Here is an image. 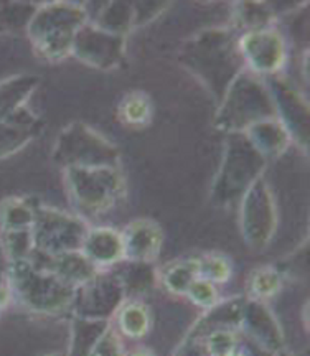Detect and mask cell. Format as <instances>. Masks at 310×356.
I'll return each instance as SVG.
<instances>
[{
  "mask_svg": "<svg viewBox=\"0 0 310 356\" xmlns=\"http://www.w3.org/2000/svg\"><path fill=\"white\" fill-rule=\"evenodd\" d=\"M179 58L180 63L192 71L218 99L246 68L238 48V38L228 29H210L195 35Z\"/></svg>",
  "mask_w": 310,
  "mask_h": 356,
  "instance_id": "1",
  "label": "cell"
},
{
  "mask_svg": "<svg viewBox=\"0 0 310 356\" xmlns=\"http://www.w3.org/2000/svg\"><path fill=\"white\" fill-rule=\"evenodd\" d=\"M88 24V10L78 3L51 2L37 8L28 22V37L42 60L56 63L72 55L78 30Z\"/></svg>",
  "mask_w": 310,
  "mask_h": 356,
  "instance_id": "2",
  "label": "cell"
},
{
  "mask_svg": "<svg viewBox=\"0 0 310 356\" xmlns=\"http://www.w3.org/2000/svg\"><path fill=\"white\" fill-rule=\"evenodd\" d=\"M268 119H276V108L268 84L245 68L220 99L215 126L229 134H243Z\"/></svg>",
  "mask_w": 310,
  "mask_h": 356,
  "instance_id": "3",
  "label": "cell"
},
{
  "mask_svg": "<svg viewBox=\"0 0 310 356\" xmlns=\"http://www.w3.org/2000/svg\"><path fill=\"white\" fill-rule=\"evenodd\" d=\"M8 289L25 309L43 315H55L70 309L76 291L32 259L10 262Z\"/></svg>",
  "mask_w": 310,
  "mask_h": 356,
  "instance_id": "4",
  "label": "cell"
},
{
  "mask_svg": "<svg viewBox=\"0 0 310 356\" xmlns=\"http://www.w3.org/2000/svg\"><path fill=\"white\" fill-rule=\"evenodd\" d=\"M63 175L70 200L84 216L104 215L126 193L119 167H72L65 168Z\"/></svg>",
  "mask_w": 310,
  "mask_h": 356,
  "instance_id": "5",
  "label": "cell"
},
{
  "mask_svg": "<svg viewBox=\"0 0 310 356\" xmlns=\"http://www.w3.org/2000/svg\"><path fill=\"white\" fill-rule=\"evenodd\" d=\"M264 165L266 159L252 149L243 134H231L211 190L215 202L228 204L243 198L246 190L261 177Z\"/></svg>",
  "mask_w": 310,
  "mask_h": 356,
  "instance_id": "6",
  "label": "cell"
},
{
  "mask_svg": "<svg viewBox=\"0 0 310 356\" xmlns=\"http://www.w3.org/2000/svg\"><path fill=\"white\" fill-rule=\"evenodd\" d=\"M119 150L106 137L83 122H73L60 132L53 160L63 168L119 167Z\"/></svg>",
  "mask_w": 310,
  "mask_h": 356,
  "instance_id": "7",
  "label": "cell"
},
{
  "mask_svg": "<svg viewBox=\"0 0 310 356\" xmlns=\"http://www.w3.org/2000/svg\"><path fill=\"white\" fill-rule=\"evenodd\" d=\"M88 231L90 226L83 218L68 215L51 207H37L32 228L33 252L53 257L81 251Z\"/></svg>",
  "mask_w": 310,
  "mask_h": 356,
  "instance_id": "8",
  "label": "cell"
},
{
  "mask_svg": "<svg viewBox=\"0 0 310 356\" xmlns=\"http://www.w3.org/2000/svg\"><path fill=\"white\" fill-rule=\"evenodd\" d=\"M277 228V213L272 191L263 177L252 184L241 198V233L254 251L271 243Z\"/></svg>",
  "mask_w": 310,
  "mask_h": 356,
  "instance_id": "9",
  "label": "cell"
},
{
  "mask_svg": "<svg viewBox=\"0 0 310 356\" xmlns=\"http://www.w3.org/2000/svg\"><path fill=\"white\" fill-rule=\"evenodd\" d=\"M126 289L117 274L99 270L95 277L74 291L73 317L109 322L126 304Z\"/></svg>",
  "mask_w": 310,
  "mask_h": 356,
  "instance_id": "10",
  "label": "cell"
},
{
  "mask_svg": "<svg viewBox=\"0 0 310 356\" xmlns=\"http://www.w3.org/2000/svg\"><path fill=\"white\" fill-rule=\"evenodd\" d=\"M126 37L104 32L95 24H84L74 37L72 55L97 70H113L122 61Z\"/></svg>",
  "mask_w": 310,
  "mask_h": 356,
  "instance_id": "11",
  "label": "cell"
},
{
  "mask_svg": "<svg viewBox=\"0 0 310 356\" xmlns=\"http://www.w3.org/2000/svg\"><path fill=\"white\" fill-rule=\"evenodd\" d=\"M246 297H233V299L220 300L218 304L208 309L202 315L190 332L185 335L174 356H206L205 337L216 328H234L239 330V320Z\"/></svg>",
  "mask_w": 310,
  "mask_h": 356,
  "instance_id": "12",
  "label": "cell"
},
{
  "mask_svg": "<svg viewBox=\"0 0 310 356\" xmlns=\"http://www.w3.org/2000/svg\"><path fill=\"white\" fill-rule=\"evenodd\" d=\"M245 66L254 74H274L286 61V42L272 29L252 30L238 40Z\"/></svg>",
  "mask_w": 310,
  "mask_h": 356,
  "instance_id": "13",
  "label": "cell"
},
{
  "mask_svg": "<svg viewBox=\"0 0 310 356\" xmlns=\"http://www.w3.org/2000/svg\"><path fill=\"white\" fill-rule=\"evenodd\" d=\"M239 330L245 332L247 340L266 353L274 355L284 348V333L274 314L264 302L245 299L239 320Z\"/></svg>",
  "mask_w": 310,
  "mask_h": 356,
  "instance_id": "14",
  "label": "cell"
},
{
  "mask_svg": "<svg viewBox=\"0 0 310 356\" xmlns=\"http://www.w3.org/2000/svg\"><path fill=\"white\" fill-rule=\"evenodd\" d=\"M269 88L279 122L289 132L291 140L294 139L307 150L309 145V104L302 99L297 91H294L286 83L274 79Z\"/></svg>",
  "mask_w": 310,
  "mask_h": 356,
  "instance_id": "15",
  "label": "cell"
},
{
  "mask_svg": "<svg viewBox=\"0 0 310 356\" xmlns=\"http://www.w3.org/2000/svg\"><path fill=\"white\" fill-rule=\"evenodd\" d=\"M124 261L152 264L161 254L163 233L157 222L150 220H136L129 222L121 233Z\"/></svg>",
  "mask_w": 310,
  "mask_h": 356,
  "instance_id": "16",
  "label": "cell"
},
{
  "mask_svg": "<svg viewBox=\"0 0 310 356\" xmlns=\"http://www.w3.org/2000/svg\"><path fill=\"white\" fill-rule=\"evenodd\" d=\"M81 252L99 270L117 264L124 261L121 233L113 228H92L84 238Z\"/></svg>",
  "mask_w": 310,
  "mask_h": 356,
  "instance_id": "17",
  "label": "cell"
},
{
  "mask_svg": "<svg viewBox=\"0 0 310 356\" xmlns=\"http://www.w3.org/2000/svg\"><path fill=\"white\" fill-rule=\"evenodd\" d=\"M42 256V254H40ZM45 262H37L38 266L45 267V269L51 270L53 274L58 275L63 282L72 286L73 289H78L83 284H86L88 280L95 277L99 273V269L83 254L81 251H73V252H65V254L47 257L42 256Z\"/></svg>",
  "mask_w": 310,
  "mask_h": 356,
  "instance_id": "18",
  "label": "cell"
},
{
  "mask_svg": "<svg viewBox=\"0 0 310 356\" xmlns=\"http://www.w3.org/2000/svg\"><path fill=\"white\" fill-rule=\"evenodd\" d=\"M243 136L252 145V149L264 159L279 157L286 152L291 144L289 132L279 122V119H268V121L254 124L246 129Z\"/></svg>",
  "mask_w": 310,
  "mask_h": 356,
  "instance_id": "19",
  "label": "cell"
},
{
  "mask_svg": "<svg viewBox=\"0 0 310 356\" xmlns=\"http://www.w3.org/2000/svg\"><path fill=\"white\" fill-rule=\"evenodd\" d=\"M40 131L42 122L25 108L7 121L0 122V157L17 152L37 137Z\"/></svg>",
  "mask_w": 310,
  "mask_h": 356,
  "instance_id": "20",
  "label": "cell"
},
{
  "mask_svg": "<svg viewBox=\"0 0 310 356\" xmlns=\"http://www.w3.org/2000/svg\"><path fill=\"white\" fill-rule=\"evenodd\" d=\"M37 84L38 78L35 76H17L0 84V122L25 108V101L32 96Z\"/></svg>",
  "mask_w": 310,
  "mask_h": 356,
  "instance_id": "21",
  "label": "cell"
},
{
  "mask_svg": "<svg viewBox=\"0 0 310 356\" xmlns=\"http://www.w3.org/2000/svg\"><path fill=\"white\" fill-rule=\"evenodd\" d=\"M111 327L104 320H88L73 317L72 320V338L70 350L66 356H90L99 338Z\"/></svg>",
  "mask_w": 310,
  "mask_h": 356,
  "instance_id": "22",
  "label": "cell"
},
{
  "mask_svg": "<svg viewBox=\"0 0 310 356\" xmlns=\"http://www.w3.org/2000/svg\"><path fill=\"white\" fill-rule=\"evenodd\" d=\"M35 210L32 203L22 198H10L0 207V228L2 231H28L33 228Z\"/></svg>",
  "mask_w": 310,
  "mask_h": 356,
  "instance_id": "23",
  "label": "cell"
},
{
  "mask_svg": "<svg viewBox=\"0 0 310 356\" xmlns=\"http://www.w3.org/2000/svg\"><path fill=\"white\" fill-rule=\"evenodd\" d=\"M96 26L104 32L126 37L131 26H134V8L131 2H109L96 20Z\"/></svg>",
  "mask_w": 310,
  "mask_h": 356,
  "instance_id": "24",
  "label": "cell"
},
{
  "mask_svg": "<svg viewBox=\"0 0 310 356\" xmlns=\"http://www.w3.org/2000/svg\"><path fill=\"white\" fill-rule=\"evenodd\" d=\"M117 325L127 338L137 340L147 335L150 328V312L140 302H126L117 312Z\"/></svg>",
  "mask_w": 310,
  "mask_h": 356,
  "instance_id": "25",
  "label": "cell"
},
{
  "mask_svg": "<svg viewBox=\"0 0 310 356\" xmlns=\"http://www.w3.org/2000/svg\"><path fill=\"white\" fill-rule=\"evenodd\" d=\"M247 299L266 302L281 291L282 275L274 267H259L247 277Z\"/></svg>",
  "mask_w": 310,
  "mask_h": 356,
  "instance_id": "26",
  "label": "cell"
},
{
  "mask_svg": "<svg viewBox=\"0 0 310 356\" xmlns=\"http://www.w3.org/2000/svg\"><path fill=\"white\" fill-rule=\"evenodd\" d=\"M198 277V257L195 259L179 261L170 267L162 275L163 286L168 292L177 293V296H185L192 282Z\"/></svg>",
  "mask_w": 310,
  "mask_h": 356,
  "instance_id": "27",
  "label": "cell"
},
{
  "mask_svg": "<svg viewBox=\"0 0 310 356\" xmlns=\"http://www.w3.org/2000/svg\"><path fill=\"white\" fill-rule=\"evenodd\" d=\"M117 277L121 279L127 296L144 293L155 284V269L152 264H145V262L126 261V267L119 270Z\"/></svg>",
  "mask_w": 310,
  "mask_h": 356,
  "instance_id": "28",
  "label": "cell"
},
{
  "mask_svg": "<svg viewBox=\"0 0 310 356\" xmlns=\"http://www.w3.org/2000/svg\"><path fill=\"white\" fill-rule=\"evenodd\" d=\"M234 7H236L234 8L236 25L246 29V32L269 29V24L274 19V8H268L266 3L239 2Z\"/></svg>",
  "mask_w": 310,
  "mask_h": 356,
  "instance_id": "29",
  "label": "cell"
},
{
  "mask_svg": "<svg viewBox=\"0 0 310 356\" xmlns=\"http://www.w3.org/2000/svg\"><path fill=\"white\" fill-rule=\"evenodd\" d=\"M119 115L124 124L134 127H142L152 119V102L144 92H132L122 101L119 108Z\"/></svg>",
  "mask_w": 310,
  "mask_h": 356,
  "instance_id": "30",
  "label": "cell"
},
{
  "mask_svg": "<svg viewBox=\"0 0 310 356\" xmlns=\"http://www.w3.org/2000/svg\"><path fill=\"white\" fill-rule=\"evenodd\" d=\"M3 254L8 262L30 259L35 251L32 229L28 231H2L0 234Z\"/></svg>",
  "mask_w": 310,
  "mask_h": 356,
  "instance_id": "31",
  "label": "cell"
},
{
  "mask_svg": "<svg viewBox=\"0 0 310 356\" xmlns=\"http://www.w3.org/2000/svg\"><path fill=\"white\" fill-rule=\"evenodd\" d=\"M233 267L225 256L220 254H208L203 257H198V277L205 279L208 282L215 284H225L231 279Z\"/></svg>",
  "mask_w": 310,
  "mask_h": 356,
  "instance_id": "32",
  "label": "cell"
},
{
  "mask_svg": "<svg viewBox=\"0 0 310 356\" xmlns=\"http://www.w3.org/2000/svg\"><path fill=\"white\" fill-rule=\"evenodd\" d=\"M234 328H216L205 337L206 356H236L239 340Z\"/></svg>",
  "mask_w": 310,
  "mask_h": 356,
  "instance_id": "33",
  "label": "cell"
},
{
  "mask_svg": "<svg viewBox=\"0 0 310 356\" xmlns=\"http://www.w3.org/2000/svg\"><path fill=\"white\" fill-rule=\"evenodd\" d=\"M185 296H187L195 305L202 307V309L205 310L211 309V307H215L220 302L218 289H216L215 284L208 282V280L200 279V277L193 280L192 286L188 287V291Z\"/></svg>",
  "mask_w": 310,
  "mask_h": 356,
  "instance_id": "34",
  "label": "cell"
},
{
  "mask_svg": "<svg viewBox=\"0 0 310 356\" xmlns=\"http://www.w3.org/2000/svg\"><path fill=\"white\" fill-rule=\"evenodd\" d=\"M90 356H126L121 340H119L117 333L113 327H109L104 332V335L99 338Z\"/></svg>",
  "mask_w": 310,
  "mask_h": 356,
  "instance_id": "35",
  "label": "cell"
},
{
  "mask_svg": "<svg viewBox=\"0 0 310 356\" xmlns=\"http://www.w3.org/2000/svg\"><path fill=\"white\" fill-rule=\"evenodd\" d=\"M12 299V292L8 286H3V284H0V309H3V307L8 305V302Z\"/></svg>",
  "mask_w": 310,
  "mask_h": 356,
  "instance_id": "36",
  "label": "cell"
},
{
  "mask_svg": "<svg viewBox=\"0 0 310 356\" xmlns=\"http://www.w3.org/2000/svg\"><path fill=\"white\" fill-rule=\"evenodd\" d=\"M126 356H154V355L150 353L149 350H136V351H131V353Z\"/></svg>",
  "mask_w": 310,
  "mask_h": 356,
  "instance_id": "37",
  "label": "cell"
},
{
  "mask_svg": "<svg viewBox=\"0 0 310 356\" xmlns=\"http://www.w3.org/2000/svg\"><path fill=\"white\" fill-rule=\"evenodd\" d=\"M272 356H294V355H292L291 351H287L286 348H282V350H279L277 353H274Z\"/></svg>",
  "mask_w": 310,
  "mask_h": 356,
  "instance_id": "38",
  "label": "cell"
},
{
  "mask_svg": "<svg viewBox=\"0 0 310 356\" xmlns=\"http://www.w3.org/2000/svg\"><path fill=\"white\" fill-rule=\"evenodd\" d=\"M47 356H66L63 353H51V355H47Z\"/></svg>",
  "mask_w": 310,
  "mask_h": 356,
  "instance_id": "39",
  "label": "cell"
}]
</instances>
